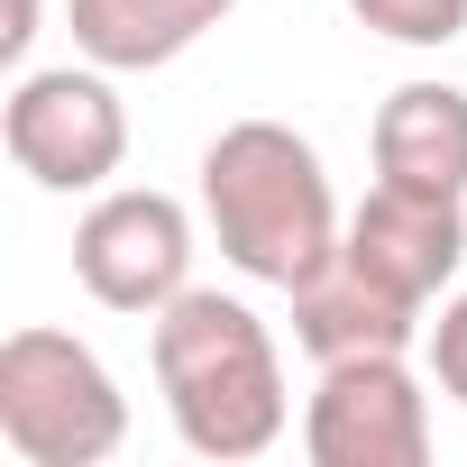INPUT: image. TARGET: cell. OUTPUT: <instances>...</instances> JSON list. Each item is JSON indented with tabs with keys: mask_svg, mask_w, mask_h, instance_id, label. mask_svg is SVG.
I'll list each match as a JSON object with an SVG mask.
<instances>
[{
	"mask_svg": "<svg viewBox=\"0 0 467 467\" xmlns=\"http://www.w3.org/2000/svg\"><path fill=\"white\" fill-rule=\"evenodd\" d=\"M0 138H10V165L37 192H101L129 165V110L110 92V65H47L10 83V110H0Z\"/></svg>",
	"mask_w": 467,
	"mask_h": 467,
	"instance_id": "4",
	"label": "cell"
},
{
	"mask_svg": "<svg viewBox=\"0 0 467 467\" xmlns=\"http://www.w3.org/2000/svg\"><path fill=\"white\" fill-rule=\"evenodd\" d=\"M28 37H37V0H10V28H0V56H28Z\"/></svg>",
	"mask_w": 467,
	"mask_h": 467,
	"instance_id": "13",
	"label": "cell"
},
{
	"mask_svg": "<svg viewBox=\"0 0 467 467\" xmlns=\"http://www.w3.org/2000/svg\"><path fill=\"white\" fill-rule=\"evenodd\" d=\"M0 440L28 467H101L129 440V394L74 330H10L0 339Z\"/></svg>",
	"mask_w": 467,
	"mask_h": 467,
	"instance_id": "3",
	"label": "cell"
},
{
	"mask_svg": "<svg viewBox=\"0 0 467 467\" xmlns=\"http://www.w3.org/2000/svg\"><path fill=\"white\" fill-rule=\"evenodd\" d=\"M376 183L467 202V92L458 83H394L376 110Z\"/></svg>",
	"mask_w": 467,
	"mask_h": 467,
	"instance_id": "9",
	"label": "cell"
},
{
	"mask_svg": "<svg viewBox=\"0 0 467 467\" xmlns=\"http://www.w3.org/2000/svg\"><path fill=\"white\" fill-rule=\"evenodd\" d=\"M147 358H156V394L174 412V440L192 458H220V467H239V458H266L294 421L285 403V358L266 339V321L239 303V294H220V285H183L156 330H147Z\"/></svg>",
	"mask_w": 467,
	"mask_h": 467,
	"instance_id": "1",
	"label": "cell"
},
{
	"mask_svg": "<svg viewBox=\"0 0 467 467\" xmlns=\"http://www.w3.org/2000/svg\"><path fill=\"white\" fill-rule=\"evenodd\" d=\"M312 467H421L431 458V394L403 358H339L303 412Z\"/></svg>",
	"mask_w": 467,
	"mask_h": 467,
	"instance_id": "6",
	"label": "cell"
},
{
	"mask_svg": "<svg viewBox=\"0 0 467 467\" xmlns=\"http://www.w3.org/2000/svg\"><path fill=\"white\" fill-rule=\"evenodd\" d=\"M202 220H211L220 257L239 275L285 285V294L312 266H330L339 239H348L330 174H321V147L285 119H229L202 147Z\"/></svg>",
	"mask_w": 467,
	"mask_h": 467,
	"instance_id": "2",
	"label": "cell"
},
{
	"mask_svg": "<svg viewBox=\"0 0 467 467\" xmlns=\"http://www.w3.org/2000/svg\"><path fill=\"white\" fill-rule=\"evenodd\" d=\"M74 275L101 312L156 321L192 285V211L156 183H119L74 220Z\"/></svg>",
	"mask_w": 467,
	"mask_h": 467,
	"instance_id": "5",
	"label": "cell"
},
{
	"mask_svg": "<svg viewBox=\"0 0 467 467\" xmlns=\"http://www.w3.org/2000/svg\"><path fill=\"white\" fill-rule=\"evenodd\" d=\"M376 285H394L403 303H440L467 266V211L449 192H412V183H376L358 211H348V239H339Z\"/></svg>",
	"mask_w": 467,
	"mask_h": 467,
	"instance_id": "7",
	"label": "cell"
},
{
	"mask_svg": "<svg viewBox=\"0 0 467 467\" xmlns=\"http://www.w3.org/2000/svg\"><path fill=\"white\" fill-rule=\"evenodd\" d=\"M239 0H65V28L92 65L110 74H156L174 56H192Z\"/></svg>",
	"mask_w": 467,
	"mask_h": 467,
	"instance_id": "10",
	"label": "cell"
},
{
	"mask_svg": "<svg viewBox=\"0 0 467 467\" xmlns=\"http://www.w3.org/2000/svg\"><path fill=\"white\" fill-rule=\"evenodd\" d=\"M358 28L394 37V47H458L467 37V0H348Z\"/></svg>",
	"mask_w": 467,
	"mask_h": 467,
	"instance_id": "11",
	"label": "cell"
},
{
	"mask_svg": "<svg viewBox=\"0 0 467 467\" xmlns=\"http://www.w3.org/2000/svg\"><path fill=\"white\" fill-rule=\"evenodd\" d=\"M421 330H431V312L403 303L394 285H376L348 248L294 285V339H303L321 367H339V358H403Z\"/></svg>",
	"mask_w": 467,
	"mask_h": 467,
	"instance_id": "8",
	"label": "cell"
},
{
	"mask_svg": "<svg viewBox=\"0 0 467 467\" xmlns=\"http://www.w3.org/2000/svg\"><path fill=\"white\" fill-rule=\"evenodd\" d=\"M431 385L449 403H467V294H440V321H431Z\"/></svg>",
	"mask_w": 467,
	"mask_h": 467,
	"instance_id": "12",
	"label": "cell"
}]
</instances>
